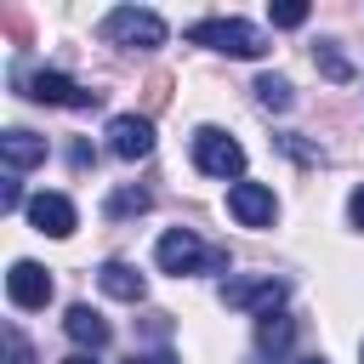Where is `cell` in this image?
<instances>
[{"mask_svg":"<svg viewBox=\"0 0 364 364\" xmlns=\"http://www.w3.org/2000/svg\"><path fill=\"white\" fill-rule=\"evenodd\" d=\"M347 216H353V228H364V182L353 188V199H347Z\"/></svg>","mask_w":364,"mask_h":364,"instance_id":"cell-22","label":"cell"},{"mask_svg":"<svg viewBox=\"0 0 364 364\" xmlns=\"http://www.w3.org/2000/svg\"><path fill=\"white\" fill-rule=\"evenodd\" d=\"M267 17H273V28H301L307 23V6L301 0H279V6H267Z\"/></svg>","mask_w":364,"mask_h":364,"instance_id":"cell-18","label":"cell"},{"mask_svg":"<svg viewBox=\"0 0 364 364\" xmlns=\"http://www.w3.org/2000/svg\"><path fill=\"white\" fill-rule=\"evenodd\" d=\"M28 222H34V233H46V239H68L74 233V205L63 199V193H34L28 199Z\"/></svg>","mask_w":364,"mask_h":364,"instance_id":"cell-10","label":"cell"},{"mask_svg":"<svg viewBox=\"0 0 364 364\" xmlns=\"http://www.w3.org/2000/svg\"><path fill=\"white\" fill-rule=\"evenodd\" d=\"M97 284H102L114 301H142V296H148V279H142L131 262H102V267H97Z\"/></svg>","mask_w":364,"mask_h":364,"instance_id":"cell-13","label":"cell"},{"mask_svg":"<svg viewBox=\"0 0 364 364\" xmlns=\"http://www.w3.org/2000/svg\"><path fill=\"white\" fill-rule=\"evenodd\" d=\"M0 336H6V364H34V347H28V336L17 324H6Z\"/></svg>","mask_w":364,"mask_h":364,"instance_id":"cell-19","label":"cell"},{"mask_svg":"<svg viewBox=\"0 0 364 364\" xmlns=\"http://www.w3.org/2000/svg\"><path fill=\"white\" fill-rule=\"evenodd\" d=\"M358 358H364V347H358Z\"/></svg>","mask_w":364,"mask_h":364,"instance_id":"cell-26","label":"cell"},{"mask_svg":"<svg viewBox=\"0 0 364 364\" xmlns=\"http://www.w3.org/2000/svg\"><path fill=\"white\" fill-rule=\"evenodd\" d=\"M23 205V188H17V176H6L0 182V210H17Z\"/></svg>","mask_w":364,"mask_h":364,"instance_id":"cell-20","label":"cell"},{"mask_svg":"<svg viewBox=\"0 0 364 364\" xmlns=\"http://www.w3.org/2000/svg\"><path fill=\"white\" fill-rule=\"evenodd\" d=\"M301 364H324V358H301Z\"/></svg>","mask_w":364,"mask_h":364,"instance_id":"cell-25","label":"cell"},{"mask_svg":"<svg viewBox=\"0 0 364 364\" xmlns=\"http://www.w3.org/2000/svg\"><path fill=\"white\" fill-rule=\"evenodd\" d=\"M6 296H11V307H46L51 301V273L40 267V262H11V273H6Z\"/></svg>","mask_w":364,"mask_h":364,"instance_id":"cell-9","label":"cell"},{"mask_svg":"<svg viewBox=\"0 0 364 364\" xmlns=\"http://www.w3.org/2000/svg\"><path fill=\"white\" fill-rule=\"evenodd\" d=\"M102 34H108L114 46L154 51V46H165V17L148 11V6H114V11L102 17Z\"/></svg>","mask_w":364,"mask_h":364,"instance_id":"cell-4","label":"cell"},{"mask_svg":"<svg viewBox=\"0 0 364 364\" xmlns=\"http://www.w3.org/2000/svg\"><path fill=\"white\" fill-rule=\"evenodd\" d=\"M290 341H296V318H284V313H267V318H256V347H262V353L284 358V353H290Z\"/></svg>","mask_w":364,"mask_h":364,"instance_id":"cell-14","label":"cell"},{"mask_svg":"<svg viewBox=\"0 0 364 364\" xmlns=\"http://www.w3.org/2000/svg\"><path fill=\"white\" fill-rule=\"evenodd\" d=\"M188 40H193V46H210V51H222V57H262V51H267V34H262L256 23H245V17H199V23L188 28Z\"/></svg>","mask_w":364,"mask_h":364,"instance_id":"cell-2","label":"cell"},{"mask_svg":"<svg viewBox=\"0 0 364 364\" xmlns=\"http://www.w3.org/2000/svg\"><path fill=\"white\" fill-rule=\"evenodd\" d=\"M125 364H182L176 353H136V358H125Z\"/></svg>","mask_w":364,"mask_h":364,"instance_id":"cell-23","label":"cell"},{"mask_svg":"<svg viewBox=\"0 0 364 364\" xmlns=\"http://www.w3.org/2000/svg\"><path fill=\"white\" fill-rule=\"evenodd\" d=\"M313 63H318V74H324V80H336V85H347V80H353V63H347V51H341L336 40H318V46H313Z\"/></svg>","mask_w":364,"mask_h":364,"instance_id":"cell-15","label":"cell"},{"mask_svg":"<svg viewBox=\"0 0 364 364\" xmlns=\"http://www.w3.org/2000/svg\"><path fill=\"white\" fill-rule=\"evenodd\" d=\"M148 205H154V193H148V188H114V193H108V205H102V210H108V216H114V222H119V216H142V210H148Z\"/></svg>","mask_w":364,"mask_h":364,"instance_id":"cell-17","label":"cell"},{"mask_svg":"<svg viewBox=\"0 0 364 364\" xmlns=\"http://www.w3.org/2000/svg\"><path fill=\"white\" fill-rule=\"evenodd\" d=\"M284 296H290V284L284 279H273V273H262V279H222V307H239V313H279L284 307Z\"/></svg>","mask_w":364,"mask_h":364,"instance_id":"cell-6","label":"cell"},{"mask_svg":"<svg viewBox=\"0 0 364 364\" xmlns=\"http://www.w3.org/2000/svg\"><path fill=\"white\" fill-rule=\"evenodd\" d=\"M0 159H6V171H11V176H17V171H28V165H46V136H34V131L11 125V131H0Z\"/></svg>","mask_w":364,"mask_h":364,"instance_id":"cell-11","label":"cell"},{"mask_svg":"<svg viewBox=\"0 0 364 364\" xmlns=\"http://www.w3.org/2000/svg\"><path fill=\"white\" fill-rule=\"evenodd\" d=\"M108 154L125 159V165L148 159V154H154V119H148V114H114V119H108Z\"/></svg>","mask_w":364,"mask_h":364,"instance_id":"cell-7","label":"cell"},{"mask_svg":"<svg viewBox=\"0 0 364 364\" xmlns=\"http://www.w3.org/2000/svg\"><path fill=\"white\" fill-rule=\"evenodd\" d=\"M154 262L165 267V273H222L228 267V250H216V245H199L188 228H171V233H159V245H154Z\"/></svg>","mask_w":364,"mask_h":364,"instance_id":"cell-3","label":"cell"},{"mask_svg":"<svg viewBox=\"0 0 364 364\" xmlns=\"http://www.w3.org/2000/svg\"><path fill=\"white\" fill-rule=\"evenodd\" d=\"M11 85L23 91V97H34V102H46V108H97L102 102V91H91V85H74L68 74H57V68H11Z\"/></svg>","mask_w":364,"mask_h":364,"instance_id":"cell-1","label":"cell"},{"mask_svg":"<svg viewBox=\"0 0 364 364\" xmlns=\"http://www.w3.org/2000/svg\"><path fill=\"white\" fill-rule=\"evenodd\" d=\"M193 165H199L205 176L233 182V176L245 171V148H239L222 125H199V131H193Z\"/></svg>","mask_w":364,"mask_h":364,"instance_id":"cell-5","label":"cell"},{"mask_svg":"<svg viewBox=\"0 0 364 364\" xmlns=\"http://www.w3.org/2000/svg\"><path fill=\"white\" fill-rule=\"evenodd\" d=\"M165 91H171V80H165V74H154V80H148V108H159V102H165Z\"/></svg>","mask_w":364,"mask_h":364,"instance_id":"cell-21","label":"cell"},{"mask_svg":"<svg viewBox=\"0 0 364 364\" xmlns=\"http://www.w3.org/2000/svg\"><path fill=\"white\" fill-rule=\"evenodd\" d=\"M63 364H97V358H91V353H68Z\"/></svg>","mask_w":364,"mask_h":364,"instance_id":"cell-24","label":"cell"},{"mask_svg":"<svg viewBox=\"0 0 364 364\" xmlns=\"http://www.w3.org/2000/svg\"><path fill=\"white\" fill-rule=\"evenodd\" d=\"M228 210H233L239 228H273L279 199H273V188H262V182H233V188H228Z\"/></svg>","mask_w":364,"mask_h":364,"instance_id":"cell-8","label":"cell"},{"mask_svg":"<svg viewBox=\"0 0 364 364\" xmlns=\"http://www.w3.org/2000/svg\"><path fill=\"white\" fill-rule=\"evenodd\" d=\"M256 102H262V108H273V114H284V108L296 102V91H290V80H284V74H262V80H256Z\"/></svg>","mask_w":364,"mask_h":364,"instance_id":"cell-16","label":"cell"},{"mask_svg":"<svg viewBox=\"0 0 364 364\" xmlns=\"http://www.w3.org/2000/svg\"><path fill=\"white\" fill-rule=\"evenodd\" d=\"M63 330H68L80 347H91V353H97V347H108V336H114V330H108V318H102L97 307H85V301H74V307L63 313Z\"/></svg>","mask_w":364,"mask_h":364,"instance_id":"cell-12","label":"cell"}]
</instances>
